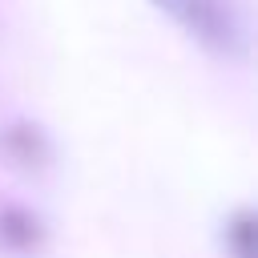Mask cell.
<instances>
[{"label":"cell","instance_id":"cell-1","mask_svg":"<svg viewBox=\"0 0 258 258\" xmlns=\"http://www.w3.org/2000/svg\"><path fill=\"white\" fill-rule=\"evenodd\" d=\"M149 4L210 52L238 56L246 48V28L234 0H149Z\"/></svg>","mask_w":258,"mask_h":258},{"label":"cell","instance_id":"cell-2","mask_svg":"<svg viewBox=\"0 0 258 258\" xmlns=\"http://www.w3.org/2000/svg\"><path fill=\"white\" fill-rule=\"evenodd\" d=\"M230 234H234V246H238V258H254V246H250V234H254V226H250V214H242L234 226H230Z\"/></svg>","mask_w":258,"mask_h":258}]
</instances>
